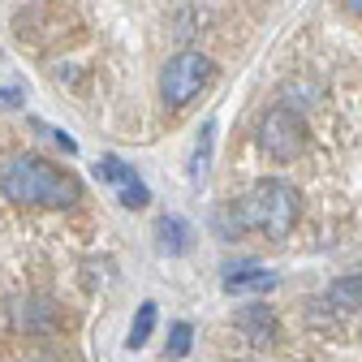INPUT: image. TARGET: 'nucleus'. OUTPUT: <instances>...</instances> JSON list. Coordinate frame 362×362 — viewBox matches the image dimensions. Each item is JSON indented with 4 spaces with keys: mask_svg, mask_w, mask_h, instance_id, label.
Masks as SVG:
<instances>
[{
    "mask_svg": "<svg viewBox=\"0 0 362 362\" xmlns=\"http://www.w3.org/2000/svg\"><path fill=\"white\" fill-rule=\"evenodd\" d=\"M0 194L22 207H69V203H78L82 186H78V177H69L65 168H57L48 160L18 156L0 173Z\"/></svg>",
    "mask_w": 362,
    "mask_h": 362,
    "instance_id": "1",
    "label": "nucleus"
},
{
    "mask_svg": "<svg viewBox=\"0 0 362 362\" xmlns=\"http://www.w3.org/2000/svg\"><path fill=\"white\" fill-rule=\"evenodd\" d=\"M233 211H238V224L242 233H259V238H285L298 216H302V194L281 177H263L255 186L233 199Z\"/></svg>",
    "mask_w": 362,
    "mask_h": 362,
    "instance_id": "2",
    "label": "nucleus"
},
{
    "mask_svg": "<svg viewBox=\"0 0 362 362\" xmlns=\"http://www.w3.org/2000/svg\"><path fill=\"white\" fill-rule=\"evenodd\" d=\"M211 74H216V65L203 52L186 48V52L168 57V65L160 69V95H164V104L168 108H186L190 100H199V90L211 82Z\"/></svg>",
    "mask_w": 362,
    "mask_h": 362,
    "instance_id": "3",
    "label": "nucleus"
},
{
    "mask_svg": "<svg viewBox=\"0 0 362 362\" xmlns=\"http://www.w3.org/2000/svg\"><path fill=\"white\" fill-rule=\"evenodd\" d=\"M259 147H263V156L281 160V164L298 160L306 151V121L298 117V108H285V104L272 108L259 121Z\"/></svg>",
    "mask_w": 362,
    "mask_h": 362,
    "instance_id": "4",
    "label": "nucleus"
},
{
    "mask_svg": "<svg viewBox=\"0 0 362 362\" xmlns=\"http://www.w3.org/2000/svg\"><path fill=\"white\" fill-rule=\"evenodd\" d=\"M95 177H100V181H108V186L117 190V199H121V207H129V211H139V207H147V203H151L147 181L134 173L125 160H117V156H104V160L95 164Z\"/></svg>",
    "mask_w": 362,
    "mask_h": 362,
    "instance_id": "5",
    "label": "nucleus"
},
{
    "mask_svg": "<svg viewBox=\"0 0 362 362\" xmlns=\"http://www.w3.org/2000/svg\"><path fill=\"white\" fill-rule=\"evenodd\" d=\"M233 328H238L250 345H272V341H281V320H276V310L263 306V302L238 306V310H233Z\"/></svg>",
    "mask_w": 362,
    "mask_h": 362,
    "instance_id": "6",
    "label": "nucleus"
},
{
    "mask_svg": "<svg viewBox=\"0 0 362 362\" xmlns=\"http://www.w3.org/2000/svg\"><path fill=\"white\" fill-rule=\"evenodd\" d=\"M156 250L160 255H186L190 250V224L181 216H160L156 220Z\"/></svg>",
    "mask_w": 362,
    "mask_h": 362,
    "instance_id": "7",
    "label": "nucleus"
},
{
    "mask_svg": "<svg viewBox=\"0 0 362 362\" xmlns=\"http://www.w3.org/2000/svg\"><path fill=\"white\" fill-rule=\"evenodd\" d=\"M276 285V272H267V267H229V276H224V289L229 293H263Z\"/></svg>",
    "mask_w": 362,
    "mask_h": 362,
    "instance_id": "8",
    "label": "nucleus"
},
{
    "mask_svg": "<svg viewBox=\"0 0 362 362\" xmlns=\"http://www.w3.org/2000/svg\"><path fill=\"white\" fill-rule=\"evenodd\" d=\"M324 306L332 310H362V272H349V276L332 281L324 293Z\"/></svg>",
    "mask_w": 362,
    "mask_h": 362,
    "instance_id": "9",
    "label": "nucleus"
},
{
    "mask_svg": "<svg viewBox=\"0 0 362 362\" xmlns=\"http://www.w3.org/2000/svg\"><path fill=\"white\" fill-rule=\"evenodd\" d=\"M151 328H156V302H143L139 315H134V324H129V349H143L151 341Z\"/></svg>",
    "mask_w": 362,
    "mask_h": 362,
    "instance_id": "10",
    "label": "nucleus"
},
{
    "mask_svg": "<svg viewBox=\"0 0 362 362\" xmlns=\"http://www.w3.org/2000/svg\"><path fill=\"white\" fill-rule=\"evenodd\" d=\"M211 143H216V125L207 121L203 134H199V143H194V156H190V181H199L207 173V160H211Z\"/></svg>",
    "mask_w": 362,
    "mask_h": 362,
    "instance_id": "11",
    "label": "nucleus"
},
{
    "mask_svg": "<svg viewBox=\"0 0 362 362\" xmlns=\"http://www.w3.org/2000/svg\"><path fill=\"white\" fill-rule=\"evenodd\" d=\"M190 337H194L190 324H173L168 345H164V358H186V354H190Z\"/></svg>",
    "mask_w": 362,
    "mask_h": 362,
    "instance_id": "12",
    "label": "nucleus"
},
{
    "mask_svg": "<svg viewBox=\"0 0 362 362\" xmlns=\"http://www.w3.org/2000/svg\"><path fill=\"white\" fill-rule=\"evenodd\" d=\"M341 5H345L349 13H358V18H362V0H341Z\"/></svg>",
    "mask_w": 362,
    "mask_h": 362,
    "instance_id": "13",
    "label": "nucleus"
}]
</instances>
